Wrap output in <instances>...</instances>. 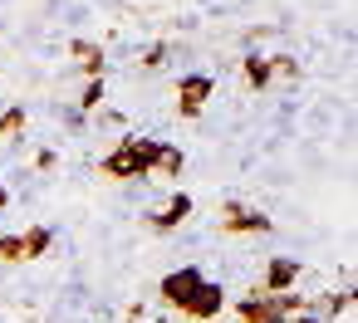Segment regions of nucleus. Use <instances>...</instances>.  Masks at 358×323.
Wrapping results in <instances>:
<instances>
[{
	"label": "nucleus",
	"instance_id": "1",
	"mask_svg": "<svg viewBox=\"0 0 358 323\" xmlns=\"http://www.w3.org/2000/svg\"><path fill=\"white\" fill-rule=\"evenodd\" d=\"M201 279H206V274H201L196 264L167 269V274H162V284H157V299H162L167 308H177V313H182V308H187V299H192V294L201 289Z\"/></svg>",
	"mask_w": 358,
	"mask_h": 323
},
{
	"label": "nucleus",
	"instance_id": "2",
	"mask_svg": "<svg viewBox=\"0 0 358 323\" xmlns=\"http://www.w3.org/2000/svg\"><path fill=\"white\" fill-rule=\"evenodd\" d=\"M211 93H216V79L211 74H182L177 79V113L182 118H201V108H206Z\"/></svg>",
	"mask_w": 358,
	"mask_h": 323
},
{
	"label": "nucleus",
	"instance_id": "3",
	"mask_svg": "<svg viewBox=\"0 0 358 323\" xmlns=\"http://www.w3.org/2000/svg\"><path fill=\"white\" fill-rule=\"evenodd\" d=\"M275 220L265 216V211H255V206H241V201H226L221 206V230L226 235H265Z\"/></svg>",
	"mask_w": 358,
	"mask_h": 323
},
{
	"label": "nucleus",
	"instance_id": "4",
	"mask_svg": "<svg viewBox=\"0 0 358 323\" xmlns=\"http://www.w3.org/2000/svg\"><path fill=\"white\" fill-rule=\"evenodd\" d=\"M221 313H226V289H221L216 279H201V289L187 299L182 318H192V323H211V318H221Z\"/></svg>",
	"mask_w": 358,
	"mask_h": 323
},
{
	"label": "nucleus",
	"instance_id": "5",
	"mask_svg": "<svg viewBox=\"0 0 358 323\" xmlns=\"http://www.w3.org/2000/svg\"><path fill=\"white\" fill-rule=\"evenodd\" d=\"M192 211H196V201H192V196H187V191H172V196H167V206H162V211H152V216H148V225H152V230H162V235H167V230H182V225H187V220H192Z\"/></svg>",
	"mask_w": 358,
	"mask_h": 323
},
{
	"label": "nucleus",
	"instance_id": "6",
	"mask_svg": "<svg viewBox=\"0 0 358 323\" xmlns=\"http://www.w3.org/2000/svg\"><path fill=\"white\" fill-rule=\"evenodd\" d=\"M99 172H103L108 181H143V176H148V172H143V162L123 147V137H118V147H113V152H103Z\"/></svg>",
	"mask_w": 358,
	"mask_h": 323
},
{
	"label": "nucleus",
	"instance_id": "7",
	"mask_svg": "<svg viewBox=\"0 0 358 323\" xmlns=\"http://www.w3.org/2000/svg\"><path fill=\"white\" fill-rule=\"evenodd\" d=\"M294 284H299V260H294V255H275V260L265 264L260 289H265V294H285V289H294Z\"/></svg>",
	"mask_w": 358,
	"mask_h": 323
},
{
	"label": "nucleus",
	"instance_id": "8",
	"mask_svg": "<svg viewBox=\"0 0 358 323\" xmlns=\"http://www.w3.org/2000/svg\"><path fill=\"white\" fill-rule=\"evenodd\" d=\"M69 54L79 59V69H84L89 79H103V74H108V59H103V45H99V40H84V35H79V40H69Z\"/></svg>",
	"mask_w": 358,
	"mask_h": 323
},
{
	"label": "nucleus",
	"instance_id": "9",
	"mask_svg": "<svg viewBox=\"0 0 358 323\" xmlns=\"http://www.w3.org/2000/svg\"><path fill=\"white\" fill-rule=\"evenodd\" d=\"M236 318H241V323H275V303H270V294L255 284L245 299H236Z\"/></svg>",
	"mask_w": 358,
	"mask_h": 323
},
{
	"label": "nucleus",
	"instance_id": "10",
	"mask_svg": "<svg viewBox=\"0 0 358 323\" xmlns=\"http://www.w3.org/2000/svg\"><path fill=\"white\" fill-rule=\"evenodd\" d=\"M241 74H245V84H250L255 93L275 84V74H270V54H260V50H250V54H241Z\"/></svg>",
	"mask_w": 358,
	"mask_h": 323
},
{
	"label": "nucleus",
	"instance_id": "11",
	"mask_svg": "<svg viewBox=\"0 0 358 323\" xmlns=\"http://www.w3.org/2000/svg\"><path fill=\"white\" fill-rule=\"evenodd\" d=\"M123 147H128V152H133V157L143 162V172L152 176V167H157V152H162V137H143V133H128V137H123Z\"/></svg>",
	"mask_w": 358,
	"mask_h": 323
},
{
	"label": "nucleus",
	"instance_id": "12",
	"mask_svg": "<svg viewBox=\"0 0 358 323\" xmlns=\"http://www.w3.org/2000/svg\"><path fill=\"white\" fill-rule=\"evenodd\" d=\"M50 245H55V230H50V225H30V230L20 235V250H25V260H40V255H50Z\"/></svg>",
	"mask_w": 358,
	"mask_h": 323
},
{
	"label": "nucleus",
	"instance_id": "13",
	"mask_svg": "<svg viewBox=\"0 0 358 323\" xmlns=\"http://www.w3.org/2000/svg\"><path fill=\"white\" fill-rule=\"evenodd\" d=\"M309 308L329 323V318H338V313H348V308H353V289H334V294H324V299H319V303H309Z\"/></svg>",
	"mask_w": 358,
	"mask_h": 323
},
{
	"label": "nucleus",
	"instance_id": "14",
	"mask_svg": "<svg viewBox=\"0 0 358 323\" xmlns=\"http://www.w3.org/2000/svg\"><path fill=\"white\" fill-rule=\"evenodd\" d=\"M25 123H30L25 103H10V108H0V142H10V137H20V133H25Z\"/></svg>",
	"mask_w": 358,
	"mask_h": 323
},
{
	"label": "nucleus",
	"instance_id": "15",
	"mask_svg": "<svg viewBox=\"0 0 358 323\" xmlns=\"http://www.w3.org/2000/svg\"><path fill=\"white\" fill-rule=\"evenodd\" d=\"M182 167H187V157H182V147H172V142H162V152H157V167H152V176H182Z\"/></svg>",
	"mask_w": 358,
	"mask_h": 323
},
{
	"label": "nucleus",
	"instance_id": "16",
	"mask_svg": "<svg viewBox=\"0 0 358 323\" xmlns=\"http://www.w3.org/2000/svg\"><path fill=\"white\" fill-rule=\"evenodd\" d=\"M94 108H103V79H89L79 93V113H94Z\"/></svg>",
	"mask_w": 358,
	"mask_h": 323
},
{
	"label": "nucleus",
	"instance_id": "17",
	"mask_svg": "<svg viewBox=\"0 0 358 323\" xmlns=\"http://www.w3.org/2000/svg\"><path fill=\"white\" fill-rule=\"evenodd\" d=\"M167 54H172V45H167V40H157V45H148V50H143V59H138V64H143V69H162V64H167Z\"/></svg>",
	"mask_w": 358,
	"mask_h": 323
},
{
	"label": "nucleus",
	"instance_id": "18",
	"mask_svg": "<svg viewBox=\"0 0 358 323\" xmlns=\"http://www.w3.org/2000/svg\"><path fill=\"white\" fill-rule=\"evenodd\" d=\"M270 74L275 79H299V59L294 54H270Z\"/></svg>",
	"mask_w": 358,
	"mask_h": 323
},
{
	"label": "nucleus",
	"instance_id": "19",
	"mask_svg": "<svg viewBox=\"0 0 358 323\" xmlns=\"http://www.w3.org/2000/svg\"><path fill=\"white\" fill-rule=\"evenodd\" d=\"M25 250H20V235H0V264H20Z\"/></svg>",
	"mask_w": 358,
	"mask_h": 323
},
{
	"label": "nucleus",
	"instance_id": "20",
	"mask_svg": "<svg viewBox=\"0 0 358 323\" xmlns=\"http://www.w3.org/2000/svg\"><path fill=\"white\" fill-rule=\"evenodd\" d=\"M55 167H59V157H55V152H50V147H45V152H40V157H35V172H55Z\"/></svg>",
	"mask_w": 358,
	"mask_h": 323
},
{
	"label": "nucleus",
	"instance_id": "21",
	"mask_svg": "<svg viewBox=\"0 0 358 323\" xmlns=\"http://www.w3.org/2000/svg\"><path fill=\"white\" fill-rule=\"evenodd\" d=\"M289 323H324V318H319V313H314V308H304V313H294V318H289Z\"/></svg>",
	"mask_w": 358,
	"mask_h": 323
},
{
	"label": "nucleus",
	"instance_id": "22",
	"mask_svg": "<svg viewBox=\"0 0 358 323\" xmlns=\"http://www.w3.org/2000/svg\"><path fill=\"white\" fill-rule=\"evenodd\" d=\"M10 206V191H6V181H0V211H6Z\"/></svg>",
	"mask_w": 358,
	"mask_h": 323
},
{
	"label": "nucleus",
	"instance_id": "23",
	"mask_svg": "<svg viewBox=\"0 0 358 323\" xmlns=\"http://www.w3.org/2000/svg\"><path fill=\"white\" fill-rule=\"evenodd\" d=\"M148 323H157V318H148Z\"/></svg>",
	"mask_w": 358,
	"mask_h": 323
},
{
	"label": "nucleus",
	"instance_id": "24",
	"mask_svg": "<svg viewBox=\"0 0 358 323\" xmlns=\"http://www.w3.org/2000/svg\"><path fill=\"white\" fill-rule=\"evenodd\" d=\"M275 323H285V318H275Z\"/></svg>",
	"mask_w": 358,
	"mask_h": 323
}]
</instances>
